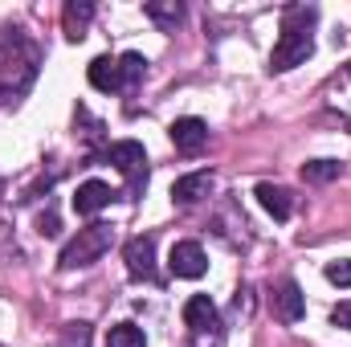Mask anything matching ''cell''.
Masks as SVG:
<instances>
[{
  "label": "cell",
  "instance_id": "cell-15",
  "mask_svg": "<svg viewBox=\"0 0 351 347\" xmlns=\"http://www.w3.org/2000/svg\"><path fill=\"white\" fill-rule=\"evenodd\" d=\"M143 74H147V58L143 53H123L119 58V90L131 94V90L143 82Z\"/></svg>",
  "mask_w": 351,
  "mask_h": 347
},
{
  "label": "cell",
  "instance_id": "cell-9",
  "mask_svg": "<svg viewBox=\"0 0 351 347\" xmlns=\"http://www.w3.org/2000/svg\"><path fill=\"white\" fill-rule=\"evenodd\" d=\"M184 327H188V331H196V335H204V331H217V327H221L217 307H213V298H208V294H192V298L184 302Z\"/></svg>",
  "mask_w": 351,
  "mask_h": 347
},
{
  "label": "cell",
  "instance_id": "cell-22",
  "mask_svg": "<svg viewBox=\"0 0 351 347\" xmlns=\"http://www.w3.org/2000/svg\"><path fill=\"white\" fill-rule=\"evenodd\" d=\"M58 229H62V225H58V213H41V217H37V233H41V237H58Z\"/></svg>",
  "mask_w": 351,
  "mask_h": 347
},
{
  "label": "cell",
  "instance_id": "cell-2",
  "mask_svg": "<svg viewBox=\"0 0 351 347\" xmlns=\"http://www.w3.org/2000/svg\"><path fill=\"white\" fill-rule=\"evenodd\" d=\"M110 246H114V229H110V225H102V221H94V225H86V229H78V237L62 250L58 265H62V270H82V265H94V261L102 258Z\"/></svg>",
  "mask_w": 351,
  "mask_h": 347
},
{
  "label": "cell",
  "instance_id": "cell-8",
  "mask_svg": "<svg viewBox=\"0 0 351 347\" xmlns=\"http://www.w3.org/2000/svg\"><path fill=\"white\" fill-rule=\"evenodd\" d=\"M274 315L282 319V323H298L302 315H306V294H302V286L298 282H282L278 290H274Z\"/></svg>",
  "mask_w": 351,
  "mask_h": 347
},
{
  "label": "cell",
  "instance_id": "cell-5",
  "mask_svg": "<svg viewBox=\"0 0 351 347\" xmlns=\"http://www.w3.org/2000/svg\"><path fill=\"white\" fill-rule=\"evenodd\" d=\"M123 261H127V274L131 278H143V282H156L160 270H156V237L152 233H139L123 246Z\"/></svg>",
  "mask_w": 351,
  "mask_h": 347
},
{
  "label": "cell",
  "instance_id": "cell-1",
  "mask_svg": "<svg viewBox=\"0 0 351 347\" xmlns=\"http://www.w3.org/2000/svg\"><path fill=\"white\" fill-rule=\"evenodd\" d=\"M37 62H41V53H37V45H29L25 37H4V41H0V102H4V98H16L21 90H29L16 78V70H21L25 78H37Z\"/></svg>",
  "mask_w": 351,
  "mask_h": 347
},
{
  "label": "cell",
  "instance_id": "cell-7",
  "mask_svg": "<svg viewBox=\"0 0 351 347\" xmlns=\"http://www.w3.org/2000/svg\"><path fill=\"white\" fill-rule=\"evenodd\" d=\"M168 135H172V143H176V152H200L204 143H208V123L204 119H176L172 127H168Z\"/></svg>",
  "mask_w": 351,
  "mask_h": 347
},
{
  "label": "cell",
  "instance_id": "cell-24",
  "mask_svg": "<svg viewBox=\"0 0 351 347\" xmlns=\"http://www.w3.org/2000/svg\"><path fill=\"white\" fill-rule=\"evenodd\" d=\"M348 78H351V62H348Z\"/></svg>",
  "mask_w": 351,
  "mask_h": 347
},
{
  "label": "cell",
  "instance_id": "cell-17",
  "mask_svg": "<svg viewBox=\"0 0 351 347\" xmlns=\"http://www.w3.org/2000/svg\"><path fill=\"white\" fill-rule=\"evenodd\" d=\"M319 21V8L315 4H290L282 12V29H298V33H311V25Z\"/></svg>",
  "mask_w": 351,
  "mask_h": 347
},
{
  "label": "cell",
  "instance_id": "cell-4",
  "mask_svg": "<svg viewBox=\"0 0 351 347\" xmlns=\"http://www.w3.org/2000/svg\"><path fill=\"white\" fill-rule=\"evenodd\" d=\"M311 53H315V37H311V33H298V29H282L278 45H274V53H269V70H274V74H286V70L302 66Z\"/></svg>",
  "mask_w": 351,
  "mask_h": 347
},
{
  "label": "cell",
  "instance_id": "cell-13",
  "mask_svg": "<svg viewBox=\"0 0 351 347\" xmlns=\"http://www.w3.org/2000/svg\"><path fill=\"white\" fill-rule=\"evenodd\" d=\"M258 204H262L274 221H286L294 213V200H290V192L282 184H258Z\"/></svg>",
  "mask_w": 351,
  "mask_h": 347
},
{
  "label": "cell",
  "instance_id": "cell-11",
  "mask_svg": "<svg viewBox=\"0 0 351 347\" xmlns=\"http://www.w3.org/2000/svg\"><path fill=\"white\" fill-rule=\"evenodd\" d=\"M90 21H94V4H90V0H70V4L62 8V33H66L70 41H82V37H86Z\"/></svg>",
  "mask_w": 351,
  "mask_h": 347
},
{
  "label": "cell",
  "instance_id": "cell-10",
  "mask_svg": "<svg viewBox=\"0 0 351 347\" xmlns=\"http://www.w3.org/2000/svg\"><path fill=\"white\" fill-rule=\"evenodd\" d=\"M110 200H114L110 184H102V180H86V184H78V192H74V213H78V217H94V213H102Z\"/></svg>",
  "mask_w": 351,
  "mask_h": 347
},
{
  "label": "cell",
  "instance_id": "cell-16",
  "mask_svg": "<svg viewBox=\"0 0 351 347\" xmlns=\"http://www.w3.org/2000/svg\"><path fill=\"white\" fill-rule=\"evenodd\" d=\"M143 12H147L160 29H176V25L184 21V4H176V0H147Z\"/></svg>",
  "mask_w": 351,
  "mask_h": 347
},
{
  "label": "cell",
  "instance_id": "cell-18",
  "mask_svg": "<svg viewBox=\"0 0 351 347\" xmlns=\"http://www.w3.org/2000/svg\"><path fill=\"white\" fill-rule=\"evenodd\" d=\"M339 172H343L339 160H311V164H302V180L306 184H331V180H339Z\"/></svg>",
  "mask_w": 351,
  "mask_h": 347
},
{
  "label": "cell",
  "instance_id": "cell-20",
  "mask_svg": "<svg viewBox=\"0 0 351 347\" xmlns=\"http://www.w3.org/2000/svg\"><path fill=\"white\" fill-rule=\"evenodd\" d=\"M90 323H66L62 327V339H58V347H90Z\"/></svg>",
  "mask_w": 351,
  "mask_h": 347
},
{
  "label": "cell",
  "instance_id": "cell-19",
  "mask_svg": "<svg viewBox=\"0 0 351 347\" xmlns=\"http://www.w3.org/2000/svg\"><path fill=\"white\" fill-rule=\"evenodd\" d=\"M106 347H147V339H143V327H135V323H119V327H110Z\"/></svg>",
  "mask_w": 351,
  "mask_h": 347
},
{
  "label": "cell",
  "instance_id": "cell-14",
  "mask_svg": "<svg viewBox=\"0 0 351 347\" xmlns=\"http://www.w3.org/2000/svg\"><path fill=\"white\" fill-rule=\"evenodd\" d=\"M86 78H90V86L94 90H102V94H114L119 90V58H94L90 62V70H86Z\"/></svg>",
  "mask_w": 351,
  "mask_h": 347
},
{
  "label": "cell",
  "instance_id": "cell-3",
  "mask_svg": "<svg viewBox=\"0 0 351 347\" xmlns=\"http://www.w3.org/2000/svg\"><path fill=\"white\" fill-rule=\"evenodd\" d=\"M106 160L127 176L131 196H139V192L147 188V152H143V143H135V139H119V143L106 147Z\"/></svg>",
  "mask_w": 351,
  "mask_h": 347
},
{
  "label": "cell",
  "instance_id": "cell-23",
  "mask_svg": "<svg viewBox=\"0 0 351 347\" xmlns=\"http://www.w3.org/2000/svg\"><path fill=\"white\" fill-rule=\"evenodd\" d=\"M331 323L343 327V331H351V302H339V307L331 311Z\"/></svg>",
  "mask_w": 351,
  "mask_h": 347
},
{
  "label": "cell",
  "instance_id": "cell-6",
  "mask_svg": "<svg viewBox=\"0 0 351 347\" xmlns=\"http://www.w3.org/2000/svg\"><path fill=\"white\" fill-rule=\"evenodd\" d=\"M168 270H172L176 278H204L208 258H204L200 241H176V246H172V258H168Z\"/></svg>",
  "mask_w": 351,
  "mask_h": 347
},
{
  "label": "cell",
  "instance_id": "cell-21",
  "mask_svg": "<svg viewBox=\"0 0 351 347\" xmlns=\"http://www.w3.org/2000/svg\"><path fill=\"white\" fill-rule=\"evenodd\" d=\"M327 282H335V286H351V258L327 261Z\"/></svg>",
  "mask_w": 351,
  "mask_h": 347
},
{
  "label": "cell",
  "instance_id": "cell-25",
  "mask_svg": "<svg viewBox=\"0 0 351 347\" xmlns=\"http://www.w3.org/2000/svg\"><path fill=\"white\" fill-rule=\"evenodd\" d=\"M348 127H351V123H348Z\"/></svg>",
  "mask_w": 351,
  "mask_h": 347
},
{
  "label": "cell",
  "instance_id": "cell-12",
  "mask_svg": "<svg viewBox=\"0 0 351 347\" xmlns=\"http://www.w3.org/2000/svg\"><path fill=\"white\" fill-rule=\"evenodd\" d=\"M213 192V172H192V176H180L172 184V200L176 204H196L200 196Z\"/></svg>",
  "mask_w": 351,
  "mask_h": 347
}]
</instances>
